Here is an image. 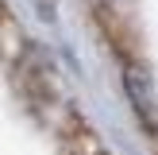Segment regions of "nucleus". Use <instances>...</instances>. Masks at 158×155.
Returning <instances> with one entry per match:
<instances>
[{
  "instance_id": "f257e3e1",
  "label": "nucleus",
  "mask_w": 158,
  "mask_h": 155,
  "mask_svg": "<svg viewBox=\"0 0 158 155\" xmlns=\"http://www.w3.org/2000/svg\"><path fill=\"white\" fill-rule=\"evenodd\" d=\"M123 89H127L131 108H135V116L143 120V128L151 132V136H158V97H154L151 78L139 66H123Z\"/></svg>"
},
{
  "instance_id": "f03ea898",
  "label": "nucleus",
  "mask_w": 158,
  "mask_h": 155,
  "mask_svg": "<svg viewBox=\"0 0 158 155\" xmlns=\"http://www.w3.org/2000/svg\"><path fill=\"white\" fill-rule=\"evenodd\" d=\"M69 147H73V155H112L85 124H77V120L69 124Z\"/></svg>"
}]
</instances>
